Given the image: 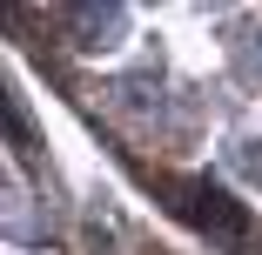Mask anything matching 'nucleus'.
I'll return each instance as SVG.
<instances>
[{
	"mask_svg": "<svg viewBox=\"0 0 262 255\" xmlns=\"http://www.w3.org/2000/svg\"><path fill=\"white\" fill-rule=\"evenodd\" d=\"M68 20H74L81 47H94V54H101V47H115V40H121V27H128V7H121V0H108V7H74Z\"/></svg>",
	"mask_w": 262,
	"mask_h": 255,
	"instance_id": "1",
	"label": "nucleus"
},
{
	"mask_svg": "<svg viewBox=\"0 0 262 255\" xmlns=\"http://www.w3.org/2000/svg\"><path fill=\"white\" fill-rule=\"evenodd\" d=\"M188 215H195L202 228H222V235H242V228H249V215L229 208V195H222V188H208V181L188 188Z\"/></svg>",
	"mask_w": 262,
	"mask_h": 255,
	"instance_id": "2",
	"label": "nucleus"
}]
</instances>
